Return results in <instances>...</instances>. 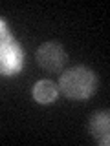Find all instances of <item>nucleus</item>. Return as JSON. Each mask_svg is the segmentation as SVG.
<instances>
[{
    "mask_svg": "<svg viewBox=\"0 0 110 146\" xmlns=\"http://www.w3.org/2000/svg\"><path fill=\"white\" fill-rule=\"evenodd\" d=\"M57 97H59V86L53 80H39L33 86V99L35 102L42 104V106L53 104Z\"/></svg>",
    "mask_w": 110,
    "mask_h": 146,
    "instance_id": "39448f33",
    "label": "nucleus"
},
{
    "mask_svg": "<svg viewBox=\"0 0 110 146\" xmlns=\"http://www.w3.org/2000/svg\"><path fill=\"white\" fill-rule=\"evenodd\" d=\"M35 58L39 62V66L42 70L50 71V73H59L62 71V68L66 66L68 62V55L64 51V48L55 40H50V42H44L39 46L35 53Z\"/></svg>",
    "mask_w": 110,
    "mask_h": 146,
    "instance_id": "7ed1b4c3",
    "label": "nucleus"
},
{
    "mask_svg": "<svg viewBox=\"0 0 110 146\" xmlns=\"http://www.w3.org/2000/svg\"><path fill=\"white\" fill-rule=\"evenodd\" d=\"M59 93L72 100H86L94 97L99 86V77L88 66H73L59 77Z\"/></svg>",
    "mask_w": 110,
    "mask_h": 146,
    "instance_id": "f257e3e1",
    "label": "nucleus"
},
{
    "mask_svg": "<svg viewBox=\"0 0 110 146\" xmlns=\"http://www.w3.org/2000/svg\"><path fill=\"white\" fill-rule=\"evenodd\" d=\"M6 33H9V27H7V24L0 18V35H6Z\"/></svg>",
    "mask_w": 110,
    "mask_h": 146,
    "instance_id": "423d86ee",
    "label": "nucleus"
},
{
    "mask_svg": "<svg viewBox=\"0 0 110 146\" xmlns=\"http://www.w3.org/2000/svg\"><path fill=\"white\" fill-rule=\"evenodd\" d=\"M88 131L97 144L101 146L110 144V111L108 110H99V111L92 113L88 119Z\"/></svg>",
    "mask_w": 110,
    "mask_h": 146,
    "instance_id": "20e7f679",
    "label": "nucleus"
},
{
    "mask_svg": "<svg viewBox=\"0 0 110 146\" xmlns=\"http://www.w3.org/2000/svg\"><path fill=\"white\" fill-rule=\"evenodd\" d=\"M24 68V49L9 31L0 35V75L13 77Z\"/></svg>",
    "mask_w": 110,
    "mask_h": 146,
    "instance_id": "f03ea898",
    "label": "nucleus"
}]
</instances>
